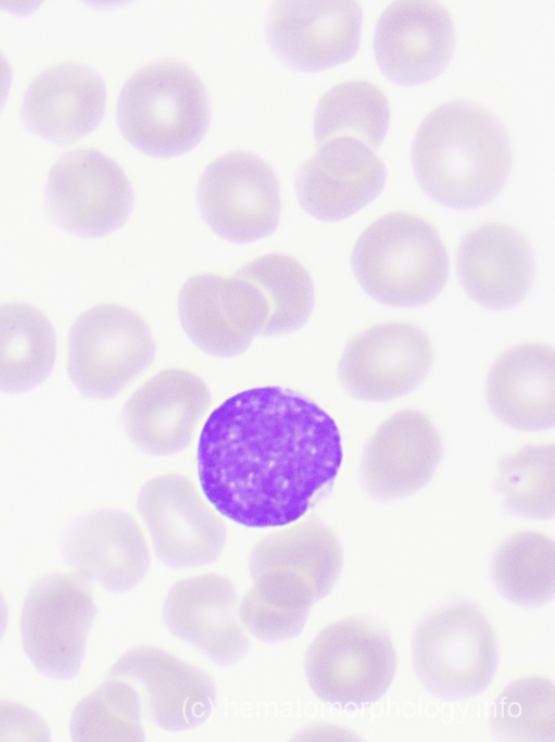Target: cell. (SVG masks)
I'll return each instance as SVG.
<instances>
[{"label":"cell","mask_w":555,"mask_h":742,"mask_svg":"<svg viewBox=\"0 0 555 742\" xmlns=\"http://www.w3.org/2000/svg\"><path fill=\"white\" fill-rule=\"evenodd\" d=\"M341 462L332 417L308 398L277 386L224 401L207 417L197 449L207 502L250 528L300 519L331 486Z\"/></svg>","instance_id":"cell-1"},{"label":"cell","mask_w":555,"mask_h":742,"mask_svg":"<svg viewBox=\"0 0 555 742\" xmlns=\"http://www.w3.org/2000/svg\"><path fill=\"white\" fill-rule=\"evenodd\" d=\"M412 163L422 189L451 207L471 209L502 189L512 165L506 131L495 117L467 102L431 111L412 144Z\"/></svg>","instance_id":"cell-2"},{"label":"cell","mask_w":555,"mask_h":742,"mask_svg":"<svg viewBox=\"0 0 555 742\" xmlns=\"http://www.w3.org/2000/svg\"><path fill=\"white\" fill-rule=\"evenodd\" d=\"M352 267L369 295L393 306L430 301L449 275L447 254L436 229L405 212L383 215L361 234Z\"/></svg>","instance_id":"cell-3"},{"label":"cell","mask_w":555,"mask_h":742,"mask_svg":"<svg viewBox=\"0 0 555 742\" xmlns=\"http://www.w3.org/2000/svg\"><path fill=\"white\" fill-rule=\"evenodd\" d=\"M117 121L138 149L172 156L189 150L204 135L209 100L191 70L175 62L156 63L126 81L117 101Z\"/></svg>","instance_id":"cell-4"},{"label":"cell","mask_w":555,"mask_h":742,"mask_svg":"<svg viewBox=\"0 0 555 742\" xmlns=\"http://www.w3.org/2000/svg\"><path fill=\"white\" fill-rule=\"evenodd\" d=\"M412 653L420 681L446 699L483 691L499 662L493 629L469 602L452 603L425 617L414 632Z\"/></svg>","instance_id":"cell-5"},{"label":"cell","mask_w":555,"mask_h":742,"mask_svg":"<svg viewBox=\"0 0 555 742\" xmlns=\"http://www.w3.org/2000/svg\"><path fill=\"white\" fill-rule=\"evenodd\" d=\"M304 666L311 688L323 701L361 706L384 694L396 658L382 630L362 619L344 618L317 634Z\"/></svg>","instance_id":"cell-6"},{"label":"cell","mask_w":555,"mask_h":742,"mask_svg":"<svg viewBox=\"0 0 555 742\" xmlns=\"http://www.w3.org/2000/svg\"><path fill=\"white\" fill-rule=\"evenodd\" d=\"M155 343L143 319L115 304L85 312L73 325L68 373L78 389L93 398L123 390L153 361Z\"/></svg>","instance_id":"cell-7"},{"label":"cell","mask_w":555,"mask_h":742,"mask_svg":"<svg viewBox=\"0 0 555 742\" xmlns=\"http://www.w3.org/2000/svg\"><path fill=\"white\" fill-rule=\"evenodd\" d=\"M91 577L76 570L52 575L28 592L21 618L25 651L33 664L54 678L78 670L96 615Z\"/></svg>","instance_id":"cell-8"},{"label":"cell","mask_w":555,"mask_h":742,"mask_svg":"<svg viewBox=\"0 0 555 742\" xmlns=\"http://www.w3.org/2000/svg\"><path fill=\"white\" fill-rule=\"evenodd\" d=\"M137 506L154 552L166 565H206L222 553L225 523L188 478L166 474L149 480L139 491Z\"/></svg>","instance_id":"cell-9"},{"label":"cell","mask_w":555,"mask_h":742,"mask_svg":"<svg viewBox=\"0 0 555 742\" xmlns=\"http://www.w3.org/2000/svg\"><path fill=\"white\" fill-rule=\"evenodd\" d=\"M198 202L214 231L236 242L268 236L280 215L275 173L263 160L247 152L228 153L204 169Z\"/></svg>","instance_id":"cell-10"},{"label":"cell","mask_w":555,"mask_h":742,"mask_svg":"<svg viewBox=\"0 0 555 742\" xmlns=\"http://www.w3.org/2000/svg\"><path fill=\"white\" fill-rule=\"evenodd\" d=\"M46 192L54 219L83 237L103 236L119 227L134 201L122 168L92 149L64 154L50 169Z\"/></svg>","instance_id":"cell-11"},{"label":"cell","mask_w":555,"mask_h":742,"mask_svg":"<svg viewBox=\"0 0 555 742\" xmlns=\"http://www.w3.org/2000/svg\"><path fill=\"white\" fill-rule=\"evenodd\" d=\"M178 312L184 330L201 350L229 357L261 335L269 306L260 289L243 278L202 274L180 289Z\"/></svg>","instance_id":"cell-12"},{"label":"cell","mask_w":555,"mask_h":742,"mask_svg":"<svg viewBox=\"0 0 555 742\" xmlns=\"http://www.w3.org/2000/svg\"><path fill=\"white\" fill-rule=\"evenodd\" d=\"M432 363L426 334L407 323H384L353 338L339 363L345 389L367 401H388L414 390Z\"/></svg>","instance_id":"cell-13"},{"label":"cell","mask_w":555,"mask_h":742,"mask_svg":"<svg viewBox=\"0 0 555 742\" xmlns=\"http://www.w3.org/2000/svg\"><path fill=\"white\" fill-rule=\"evenodd\" d=\"M362 9L351 0H288L277 2L268 22L275 50L301 70H321L357 51Z\"/></svg>","instance_id":"cell-14"},{"label":"cell","mask_w":555,"mask_h":742,"mask_svg":"<svg viewBox=\"0 0 555 742\" xmlns=\"http://www.w3.org/2000/svg\"><path fill=\"white\" fill-rule=\"evenodd\" d=\"M454 47L447 11L430 0H399L380 15L374 51L381 71L402 84H418L439 74Z\"/></svg>","instance_id":"cell-15"},{"label":"cell","mask_w":555,"mask_h":742,"mask_svg":"<svg viewBox=\"0 0 555 742\" xmlns=\"http://www.w3.org/2000/svg\"><path fill=\"white\" fill-rule=\"evenodd\" d=\"M210 403V391L200 377L185 369H165L127 400L124 427L144 451L174 454L191 442Z\"/></svg>","instance_id":"cell-16"},{"label":"cell","mask_w":555,"mask_h":742,"mask_svg":"<svg viewBox=\"0 0 555 742\" xmlns=\"http://www.w3.org/2000/svg\"><path fill=\"white\" fill-rule=\"evenodd\" d=\"M384 180V166L373 149L343 136L319 146L300 169L295 188L308 213L320 219L338 221L374 200Z\"/></svg>","instance_id":"cell-17"},{"label":"cell","mask_w":555,"mask_h":742,"mask_svg":"<svg viewBox=\"0 0 555 742\" xmlns=\"http://www.w3.org/2000/svg\"><path fill=\"white\" fill-rule=\"evenodd\" d=\"M442 455L439 431L415 410L396 412L367 441L362 457L366 487L377 498L396 499L424 487Z\"/></svg>","instance_id":"cell-18"},{"label":"cell","mask_w":555,"mask_h":742,"mask_svg":"<svg viewBox=\"0 0 555 742\" xmlns=\"http://www.w3.org/2000/svg\"><path fill=\"white\" fill-rule=\"evenodd\" d=\"M163 614L175 636L217 664H231L248 650L237 593L224 576L206 574L176 582L167 593Z\"/></svg>","instance_id":"cell-19"},{"label":"cell","mask_w":555,"mask_h":742,"mask_svg":"<svg viewBox=\"0 0 555 742\" xmlns=\"http://www.w3.org/2000/svg\"><path fill=\"white\" fill-rule=\"evenodd\" d=\"M110 676L141 686L151 718L164 729L194 728L212 714L216 694L211 678L163 650L133 649L114 663Z\"/></svg>","instance_id":"cell-20"},{"label":"cell","mask_w":555,"mask_h":742,"mask_svg":"<svg viewBox=\"0 0 555 742\" xmlns=\"http://www.w3.org/2000/svg\"><path fill=\"white\" fill-rule=\"evenodd\" d=\"M457 272L466 292L489 309H508L528 293L534 276L531 248L516 229L485 224L463 238Z\"/></svg>","instance_id":"cell-21"},{"label":"cell","mask_w":555,"mask_h":742,"mask_svg":"<svg viewBox=\"0 0 555 742\" xmlns=\"http://www.w3.org/2000/svg\"><path fill=\"white\" fill-rule=\"evenodd\" d=\"M104 105L105 89L93 71L79 64H62L30 83L22 103V118L45 139L68 144L99 124Z\"/></svg>","instance_id":"cell-22"},{"label":"cell","mask_w":555,"mask_h":742,"mask_svg":"<svg viewBox=\"0 0 555 742\" xmlns=\"http://www.w3.org/2000/svg\"><path fill=\"white\" fill-rule=\"evenodd\" d=\"M76 570L119 592L136 586L150 565V552L135 520L121 511L102 510L76 521L64 542Z\"/></svg>","instance_id":"cell-23"},{"label":"cell","mask_w":555,"mask_h":742,"mask_svg":"<svg viewBox=\"0 0 555 742\" xmlns=\"http://www.w3.org/2000/svg\"><path fill=\"white\" fill-rule=\"evenodd\" d=\"M487 401L505 424L524 430L553 427L555 355L551 347L526 343L503 353L487 378Z\"/></svg>","instance_id":"cell-24"},{"label":"cell","mask_w":555,"mask_h":742,"mask_svg":"<svg viewBox=\"0 0 555 742\" xmlns=\"http://www.w3.org/2000/svg\"><path fill=\"white\" fill-rule=\"evenodd\" d=\"M264 537L253 549L251 576L267 569H286L300 575L320 600L333 587L342 567V549L337 536L321 520L308 517Z\"/></svg>","instance_id":"cell-25"},{"label":"cell","mask_w":555,"mask_h":742,"mask_svg":"<svg viewBox=\"0 0 555 742\" xmlns=\"http://www.w3.org/2000/svg\"><path fill=\"white\" fill-rule=\"evenodd\" d=\"M239 605V618L254 637L277 642L299 634L316 602L311 586L298 574L267 569L252 576Z\"/></svg>","instance_id":"cell-26"},{"label":"cell","mask_w":555,"mask_h":742,"mask_svg":"<svg viewBox=\"0 0 555 742\" xmlns=\"http://www.w3.org/2000/svg\"><path fill=\"white\" fill-rule=\"evenodd\" d=\"M55 356L49 320L33 306H0V390L23 391L41 382Z\"/></svg>","instance_id":"cell-27"},{"label":"cell","mask_w":555,"mask_h":742,"mask_svg":"<svg viewBox=\"0 0 555 742\" xmlns=\"http://www.w3.org/2000/svg\"><path fill=\"white\" fill-rule=\"evenodd\" d=\"M389 104L375 85L364 80L341 83L319 100L314 115L317 144L353 137L370 149L381 143L389 125Z\"/></svg>","instance_id":"cell-28"},{"label":"cell","mask_w":555,"mask_h":742,"mask_svg":"<svg viewBox=\"0 0 555 742\" xmlns=\"http://www.w3.org/2000/svg\"><path fill=\"white\" fill-rule=\"evenodd\" d=\"M255 285L269 306L262 336H278L299 329L314 305V287L306 269L293 257L272 253L244 265L236 274Z\"/></svg>","instance_id":"cell-29"},{"label":"cell","mask_w":555,"mask_h":742,"mask_svg":"<svg viewBox=\"0 0 555 742\" xmlns=\"http://www.w3.org/2000/svg\"><path fill=\"white\" fill-rule=\"evenodd\" d=\"M492 576L507 599L526 605L551 600L555 590V544L538 531L524 530L507 538L492 561Z\"/></svg>","instance_id":"cell-30"},{"label":"cell","mask_w":555,"mask_h":742,"mask_svg":"<svg viewBox=\"0 0 555 742\" xmlns=\"http://www.w3.org/2000/svg\"><path fill=\"white\" fill-rule=\"evenodd\" d=\"M71 734L77 742H138L143 740L141 701L127 680L110 676L75 707Z\"/></svg>","instance_id":"cell-31"},{"label":"cell","mask_w":555,"mask_h":742,"mask_svg":"<svg viewBox=\"0 0 555 742\" xmlns=\"http://www.w3.org/2000/svg\"><path fill=\"white\" fill-rule=\"evenodd\" d=\"M499 489L515 513L546 519L555 511L554 444L525 445L499 464Z\"/></svg>","instance_id":"cell-32"},{"label":"cell","mask_w":555,"mask_h":742,"mask_svg":"<svg viewBox=\"0 0 555 742\" xmlns=\"http://www.w3.org/2000/svg\"><path fill=\"white\" fill-rule=\"evenodd\" d=\"M492 722L510 740L553 741L555 737V688L542 677L518 679L495 700Z\"/></svg>","instance_id":"cell-33"},{"label":"cell","mask_w":555,"mask_h":742,"mask_svg":"<svg viewBox=\"0 0 555 742\" xmlns=\"http://www.w3.org/2000/svg\"><path fill=\"white\" fill-rule=\"evenodd\" d=\"M49 740L47 726L35 712L14 702L0 701V741Z\"/></svg>","instance_id":"cell-34"},{"label":"cell","mask_w":555,"mask_h":742,"mask_svg":"<svg viewBox=\"0 0 555 742\" xmlns=\"http://www.w3.org/2000/svg\"><path fill=\"white\" fill-rule=\"evenodd\" d=\"M11 68L7 59L0 52V109L2 108L11 84Z\"/></svg>","instance_id":"cell-35"},{"label":"cell","mask_w":555,"mask_h":742,"mask_svg":"<svg viewBox=\"0 0 555 742\" xmlns=\"http://www.w3.org/2000/svg\"><path fill=\"white\" fill-rule=\"evenodd\" d=\"M8 611L5 602L0 593V638L3 634L7 625Z\"/></svg>","instance_id":"cell-36"}]
</instances>
